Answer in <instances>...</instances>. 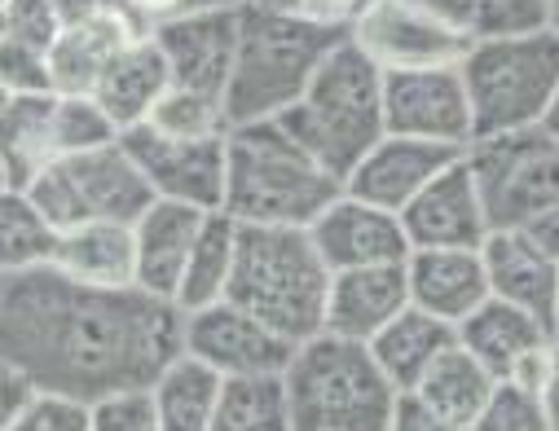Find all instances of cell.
Wrapping results in <instances>:
<instances>
[{"mask_svg": "<svg viewBox=\"0 0 559 431\" xmlns=\"http://www.w3.org/2000/svg\"><path fill=\"white\" fill-rule=\"evenodd\" d=\"M14 431H93L88 400L40 387V392L32 396V405L23 409V418L14 422Z\"/></svg>", "mask_w": 559, "mask_h": 431, "instance_id": "cell-39", "label": "cell"}, {"mask_svg": "<svg viewBox=\"0 0 559 431\" xmlns=\"http://www.w3.org/2000/svg\"><path fill=\"white\" fill-rule=\"evenodd\" d=\"M62 27H67V14L58 10V0H5V40L19 49L49 58Z\"/></svg>", "mask_w": 559, "mask_h": 431, "instance_id": "cell-37", "label": "cell"}, {"mask_svg": "<svg viewBox=\"0 0 559 431\" xmlns=\"http://www.w3.org/2000/svg\"><path fill=\"white\" fill-rule=\"evenodd\" d=\"M221 387H225V379L207 361H199L190 352L173 357L151 383L155 409H159V427L164 431H212Z\"/></svg>", "mask_w": 559, "mask_h": 431, "instance_id": "cell-28", "label": "cell"}, {"mask_svg": "<svg viewBox=\"0 0 559 431\" xmlns=\"http://www.w3.org/2000/svg\"><path fill=\"white\" fill-rule=\"evenodd\" d=\"M58 93H14L0 115V159H5L14 190H27L49 164H58Z\"/></svg>", "mask_w": 559, "mask_h": 431, "instance_id": "cell-27", "label": "cell"}, {"mask_svg": "<svg viewBox=\"0 0 559 431\" xmlns=\"http://www.w3.org/2000/svg\"><path fill=\"white\" fill-rule=\"evenodd\" d=\"M542 128L559 141V93H555V101H550V110H546V119H542Z\"/></svg>", "mask_w": 559, "mask_h": 431, "instance_id": "cell-47", "label": "cell"}, {"mask_svg": "<svg viewBox=\"0 0 559 431\" xmlns=\"http://www.w3.org/2000/svg\"><path fill=\"white\" fill-rule=\"evenodd\" d=\"M0 80H5L14 93H49L53 88L49 58H40L32 49H19L10 40H0Z\"/></svg>", "mask_w": 559, "mask_h": 431, "instance_id": "cell-40", "label": "cell"}, {"mask_svg": "<svg viewBox=\"0 0 559 431\" xmlns=\"http://www.w3.org/2000/svg\"><path fill=\"white\" fill-rule=\"evenodd\" d=\"M542 27L559 36V0H546V10H542Z\"/></svg>", "mask_w": 559, "mask_h": 431, "instance_id": "cell-46", "label": "cell"}, {"mask_svg": "<svg viewBox=\"0 0 559 431\" xmlns=\"http://www.w3.org/2000/svg\"><path fill=\"white\" fill-rule=\"evenodd\" d=\"M251 5H283V10H292V0H251Z\"/></svg>", "mask_w": 559, "mask_h": 431, "instance_id": "cell-50", "label": "cell"}, {"mask_svg": "<svg viewBox=\"0 0 559 431\" xmlns=\"http://www.w3.org/2000/svg\"><path fill=\"white\" fill-rule=\"evenodd\" d=\"M212 431H292L287 379L283 374H242L225 379Z\"/></svg>", "mask_w": 559, "mask_h": 431, "instance_id": "cell-31", "label": "cell"}, {"mask_svg": "<svg viewBox=\"0 0 559 431\" xmlns=\"http://www.w3.org/2000/svg\"><path fill=\"white\" fill-rule=\"evenodd\" d=\"M409 304L450 326L489 300V273L480 247H414L405 255Z\"/></svg>", "mask_w": 559, "mask_h": 431, "instance_id": "cell-18", "label": "cell"}, {"mask_svg": "<svg viewBox=\"0 0 559 431\" xmlns=\"http://www.w3.org/2000/svg\"><path fill=\"white\" fill-rule=\"evenodd\" d=\"M489 229H528L559 203V141L537 123L467 146Z\"/></svg>", "mask_w": 559, "mask_h": 431, "instance_id": "cell-8", "label": "cell"}, {"mask_svg": "<svg viewBox=\"0 0 559 431\" xmlns=\"http://www.w3.org/2000/svg\"><path fill=\"white\" fill-rule=\"evenodd\" d=\"M454 331H459V344L498 383H520V387H533L546 396V379H550V361H555V344H559L550 322L489 296Z\"/></svg>", "mask_w": 559, "mask_h": 431, "instance_id": "cell-12", "label": "cell"}, {"mask_svg": "<svg viewBox=\"0 0 559 431\" xmlns=\"http://www.w3.org/2000/svg\"><path fill=\"white\" fill-rule=\"evenodd\" d=\"M459 344V331L450 326V322H441V318H432V313H424V309H405V313H396L366 348H370V357H374V366L383 370V379L396 387V392H414L418 387V379H424L432 366H437V357L445 352V348H454Z\"/></svg>", "mask_w": 559, "mask_h": 431, "instance_id": "cell-26", "label": "cell"}, {"mask_svg": "<svg viewBox=\"0 0 559 431\" xmlns=\"http://www.w3.org/2000/svg\"><path fill=\"white\" fill-rule=\"evenodd\" d=\"M93 431H164L151 387H119L88 400Z\"/></svg>", "mask_w": 559, "mask_h": 431, "instance_id": "cell-38", "label": "cell"}, {"mask_svg": "<svg viewBox=\"0 0 559 431\" xmlns=\"http://www.w3.org/2000/svg\"><path fill=\"white\" fill-rule=\"evenodd\" d=\"M36 392H40L36 379L19 361L0 357V431H14V422L23 418V409L32 405Z\"/></svg>", "mask_w": 559, "mask_h": 431, "instance_id": "cell-41", "label": "cell"}, {"mask_svg": "<svg viewBox=\"0 0 559 431\" xmlns=\"http://www.w3.org/2000/svg\"><path fill=\"white\" fill-rule=\"evenodd\" d=\"M485 273H489V296L507 300L542 322L555 326L559 313V260L524 229H493L480 247ZM559 335V331H555Z\"/></svg>", "mask_w": 559, "mask_h": 431, "instance_id": "cell-19", "label": "cell"}, {"mask_svg": "<svg viewBox=\"0 0 559 431\" xmlns=\"http://www.w3.org/2000/svg\"><path fill=\"white\" fill-rule=\"evenodd\" d=\"M155 132L164 136H225L229 132V115H225V97L199 93V88H181L173 84L159 106L146 119Z\"/></svg>", "mask_w": 559, "mask_h": 431, "instance_id": "cell-33", "label": "cell"}, {"mask_svg": "<svg viewBox=\"0 0 559 431\" xmlns=\"http://www.w3.org/2000/svg\"><path fill=\"white\" fill-rule=\"evenodd\" d=\"M49 264L71 282L123 291V286H136V234L119 220H84L58 234Z\"/></svg>", "mask_w": 559, "mask_h": 431, "instance_id": "cell-24", "label": "cell"}, {"mask_svg": "<svg viewBox=\"0 0 559 431\" xmlns=\"http://www.w3.org/2000/svg\"><path fill=\"white\" fill-rule=\"evenodd\" d=\"M524 234H533V238H537V242H542V247H546V251L559 260V203H555V207H550V212H546L537 225H528Z\"/></svg>", "mask_w": 559, "mask_h": 431, "instance_id": "cell-44", "label": "cell"}, {"mask_svg": "<svg viewBox=\"0 0 559 431\" xmlns=\"http://www.w3.org/2000/svg\"><path fill=\"white\" fill-rule=\"evenodd\" d=\"M396 216L405 225L409 251L414 247H485V238L493 234L467 151L441 177H432Z\"/></svg>", "mask_w": 559, "mask_h": 431, "instance_id": "cell-14", "label": "cell"}, {"mask_svg": "<svg viewBox=\"0 0 559 431\" xmlns=\"http://www.w3.org/2000/svg\"><path fill=\"white\" fill-rule=\"evenodd\" d=\"M331 268L318 255L309 229L292 225H238V255L229 277V304L260 318L296 348L326 326Z\"/></svg>", "mask_w": 559, "mask_h": 431, "instance_id": "cell-3", "label": "cell"}, {"mask_svg": "<svg viewBox=\"0 0 559 431\" xmlns=\"http://www.w3.org/2000/svg\"><path fill=\"white\" fill-rule=\"evenodd\" d=\"M186 313L142 286H84L53 264L0 277V357L36 387L97 400L119 387H151L181 357Z\"/></svg>", "mask_w": 559, "mask_h": 431, "instance_id": "cell-1", "label": "cell"}, {"mask_svg": "<svg viewBox=\"0 0 559 431\" xmlns=\"http://www.w3.org/2000/svg\"><path fill=\"white\" fill-rule=\"evenodd\" d=\"M392 431H467V427L454 422V418H445L441 409H432L424 396L401 392L396 396V409H392Z\"/></svg>", "mask_w": 559, "mask_h": 431, "instance_id": "cell-42", "label": "cell"}, {"mask_svg": "<svg viewBox=\"0 0 559 431\" xmlns=\"http://www.w3.org/2000/svg\"><path fill=\"white\" fill-rule=\"evenodd\" d=\"M344 190L300 141L277 123H234L225 136V203L238 225L309 229Z\"/></svg>", "mask_w": 559, "mask_h": 431, "instance_id": "cell-2", "label": "cell"}, {"mask_svg": "<svg viewBox=\"0 0 559 431\" xmlns=\"http://www.w3.org/2000/svg\"><path fill=\"white\" fill-rule=\"evenodd\" d=\"M409 309V282L405 260L401 264H370V268H344L331 273L326 291V326L322 335L370 344L396 313Z\"/></svg>", "mask_w": 559, "mask_h": 431, "instance_id": "cell-20", "label": "cell"}, {"mask_svg": "<svg viewBox=\"0 0 559 431\" xmlns=\"http://www.w3.org/2000/svg\"><path fill=\"white\" fill-rule=\"evenodd\" d=\"M309 238L331 273L370 268V264H401L409 255V238L396 212H383L348 190H340L326 212L309 225Z\"/></svg>", "mask_w": 559, "mask_h": 431, "instance_id": "cell-16", "label": "cell"}, {"mask_svg": "<svg viewBox=\"0 0 559 431\" xmlns=\"http://www.w3.org/2000/svg\"><path fill=\"white\" fill-rule=\"evenodd\" d=\"M348 32L322 27L296 10L283 5H242V32H238V58L234 75L225 84V115L234 123H260L283 115L300 101L322 58L344 40Z\"/></svg>", "mask_w": 559, "mask_h": 431, "instance_id": "cell-4", "label": "cell"}, {"mask_svg": "<svg viewBox=\"0 0 559 431\" xmlns=\"http://www.w3.org/2000/svg\"><path fill=\"white\" fill-rule=\"evenodd\" d=\"M151 32H136L132 23L115 19V14H84L71 19L49 53V80L53 93H88L97 88L102 71L110 67V58L128 45V40H142Z\"/></svg>", "mask_w": 559, "mask_h": 431, "instance_id": "cell-25", "label": "cell"}, {"mask_svg": "<svg viewBox=\"0 0 559 431\" xmlns=\"http://www.w3.org/2000/svg\"><path fill=\"white\" fill-rule=\"evenodd\" d=\"M450 23H459L472 40L476 36H502V32H528L542 27L546 0H428Z\"/></svg>", "mask_w": 559, "mask_h": 431, "instance_id": "cell-34", "label": "cell"}, {"mask_svg": "<svg viewBox=\"0 0 559 431\" xmlns=\"http://www.w3.org/2000/svg\"><path fill=\"white\" fill-rule=\"evenodd\" d=\"M546 409H550V431H559V344H555V361L546 379Z\"/></svg>", "mask_w": 559, "mask_h": 431, "instance_id": "cell-45", "label": "cell"}, {"mask_svg": "<svg viewBox=\"0 0 559 431\" xmlns=\"http://www.w3.org/2000/svg\"><path fill=\"white\" fill-rule=\"evenodd\" d=\"M383 132L467 151L476 141V128H472V101H467L459 62L383 71Z\"/></svg>", "mask_w": 559, "mask_h": 431, "instance_id": "cell-11", "label": "cell"}, {"mask_svg": "<svg viewBox=\"0 0 559 431\" xmlns=\"http://www.w3.org/2000/svg\"><path fill=\"white\" fill-rule=\"evenodd\" d=\"M361 5L366 0H292L296 14H305V19L322 23V27H335V32H348L353 19L361 14Z\"/></svg>", "mask_w": 559, "mask_h": 431, "instance_id": "cell-43", "label": "cell"}, {"mask_svg": "<svg viewBox=\"0 0 559 431\" xmlns=\"http://www.w3.org/2000/svg\"><path fill=\"white\" fill-rule=\"evenodd\" d=\"M5 190H14V177H10V168H5V159H0V194Z\"/></svg>", "mask_w": 559, "mask_h": 431, "instance_id": "cell-49", "label": "cell"}, {"mask_svg": "<svg viewBox=\"0 0 559 431\" xmlns=\"http://www.w3.org/2000/svg\"><path fill=\"white\" fill-rule=\"evenodd\" d=\"M287 379L292 431H392L396 387L366 344L318 335L296 348Z\"/></svg>", "mask_w": 559, "mask_h": 431, "instance_id": "cell-6", "label": "cell"}, {"mask_svg": "<svg viewBox=\"0 0 559 431\" xmlns=\"http://www.w3.org/2000/svg\"><path fill=\"white\" fill-rule=\"evenodd\" d=\"M348 40L379 71L450 67L472 45V36L441 10H432L428 0H366L348 27Z\"/></svg>", "mask_w": 559, "mask_h": 431, "instance_id": "cell-9", "label": "cell"}, {"mask_svg": "<svg viewBox=\"0 0 559 431\" xmlns=\"http://www.w3.org/2000/svg\"><path fill=\"white\" fill-rule=\"evenodd\" d=\"M493 387H498V379H493L463 344H454V348H445V352L437 357V366H432L424 379H418L414 396H424V400H428L432 409H441L445 418L472 427V418L485 409V400H489Z\"/></svg>", "mask_w": 559, "mask_h": 431, "instance_id": "cell-30", "label": "cell"}, {"mask_svg": "<svg viewBox=\"0 0 559 431\" xmlns=\"http://www.w3.org/2000/svg\"><path fill=\"white\" fill-rule=\"evenodd\" d=\"M173 88V71H168V58L159 49L155 36H142V40H128L110 67L102 71L97 88H93V101L110 115V123L123 132V128H136L146 123L151 110L159 106V97Z\"/></svg>", "mask_w": 559, "mask_h": 431, "instance_id": "cell-23", "label": "cell"}, {"mask_svg": "<svg viewBox=\"0 0 559 431\" xmlns=\"http://www.w3.org/2000/svg\"><path fill=\"white\" fill-rule=\"evenodd\" d=\"M58 229L36 212L27 190L0 194V277H14L53 260Z\"/></svg>", "mask_w": 559, "mask_h": 431, "instance_id": "cell-32", "label": "cell"}, {"mask_svg": "<svg viewBox=\"0 0 559 431\" xmlns=\"http://www.w3.org/2000/svg\"><path fill=\"white\" fill-rule=\"evenodd\" d=\"M463 151L459 146H437V141H418V136H396L383 132L374 146L366 151V159L348 172L344 190L383 207V212H401L418 190L432 177H441Z\"/></svg>", "mask_w": 559, "mask_h": 431, "instance_id": "cell-17", "label": "cell"}, {"mask_svg": "<svg viewBox=\"0 0 559 431\" xmlns=\"http://www.w3.org/2000/svg\"><path fill=\"white\" fill-rule=\"evenodd\" d=\"M181 348L199 361H207L221 379H242V374H283L296 357V344L269 331L260 318L247 309L221 300L207 309L186 313Z\"/></svg>", "mask_w": 559, "mask_h": 431, "instance_id": "cell-13", "label": "cell"}, {"mask_svg": "<svg viewBox=\"0 0 559 431\" xmlns=\"http://www.w3.org/2000/svg\"><path fill=\"white\" fill-rule=\"evenodd\" d=\"M203 220H207V212L186 207V203H168V199H155L146 207V216L132 225V234H136V286H142V291L177 304V286H181V273H186V260L194 251Z\"/></svg>", "mask_w": 559, "mask_h": 431, "instance_id": "cell-22", "label": "cell"}, {"mask_svg": "<svg viewBox=\"0 0 559 431\" xmlns=\"http://www.w3.org/2000/svg\"><path fill=\"white\" fill-rule=\"evenodd\" d=\"M80 207L88 220H119V225H136L146 216V207L155 203L151 181L142 177L136 159L123 151V141L115 136L110 146H97L88 155H71L62 159Z\"/></svg>", "mask_w": 559, "mask_h": 431, "instance_id": "cell-21", "label": "cell"}, {"mask_svg": "<svg viewBox=\"0 0 559 431\" xmlns=\"http://www.w3.org/2000/svg\"><path fill=\"white\" fill-rule=\"evenodd\" d=\"M467 431H550L546 396L520 383H498Z\"/></svg>", "mask_w": 559, "mask_h": 431, "instance_id": "cell-36", "label": "cell"}, {"mask_svg": "<svg viewBox=\"0 0 559 431\" xmlns=\"http://www.w3.org/2000/svg\"><path fill=\"white\" fill-rule=\"evenodd\" d=\"M555 331H559V313H555Z\"/></svg>", "mask_w": 559, "mask_h": 431, "instance_id": "cell-52", "label": "cell"}, {"mask_svg": "<svg viewBox=\"0 0 559 431\" xmlns=\"http://www.w3.org/2000/svg\"><path fill=\"white\" fill-rule=\"evenodd\" d=\"M0 40H5V0H0Z\"/></svg>", "mask_w": 559, "mask_h": 431, "instance_id": "cell-51", "label": "cell"}, {"mask_svg": "<svg viewBox=\"0 0 559 431\" xmlns=\"http://www.w3.org/2000/svg\"><path fill=\"white\" fill-rule=\"evenodd\" d=\"M10 101H14V88H10L5 80H0V115H5V106H10Z\"/></svg>", "mask_w": 559, "mask_h": 431, "instance_id": "cell-48", "label": "cell"}, {"mask_svg": "<svg viewBox=\"0 0 559 431\" xmlns=\"http://www.w3.org/2000/svg\"><path fill=\"white\" fill-rule=\"evenodd\" d=\"M225 136H164L151 123L119 132L123 151L136 159L155 199L199 212H221L225 203Z\"/></svg>", "mask_w": 559, "mask_h": 431, "instance_id": "cell-10", "label": "cell"}, {"mask_svg": "<svg viewBox=\"0 0 559 431\" xmlns=\"http://www.w3.org/2000/svg\"><path fill=\"white\" fill-rule=\"evenodd\" d=\"M472 128L480 136H502L537 128L559 93V36L546 27L476 36L459 58Z\"/></svg>", "mask_w": 559, "mask_h": 431, "instance_id": "cell-7", "label": "cell"}, {"mask_svg": "<svg viewBox=\"0 0 559 431\" xmlns=\"http://www.w3.org/2000/svg\"><path fill=\"white\" fill-rule=\"evenodd\" d=\"M58 159L71 155H88L97 146H110L119 136V128L110 123V115L88 97V93H58Z\"/></svg>", "mask_w": 559, "mask_h": 431, "instance_id": "cell-35", "label": "cell"}, {"mask_svg": "<svg viewBox=\"0 0 559 431\" xmlns=\"http://www.w3.org/2000/svg\"><path fill=\"white\" fill-rule=\"evenodd\" d=\"M238 32H242V5L229 10H190L168 23H159L151 36L159 40L173 84L199 88L212 97H225V84L234 75L238 58Z\"/></svg>", "mask_w": 559, "mask_h": 431, "instance_id": "cell-15", "label": "cell"}, {"mask_svg": "<svg viewBox=\"0 0 559 431\" xmlns=\"http://www.w3.org/2000/svg\"><path fill=\"white\" fill-rule=\"evenodd\" d=\"M234 255H238V220L229 212H207V220L194 238V251L186 260L181 286H177V309L181 313L221 304L229 296Z\"/></svg>", "mask_w": 559, "mask_h": 431, "instance_id": "cell-29", "label": "cell"}, {"mask_svg": "<svg viewBox=\"0 0 559 431\" xmlns=\"http://www.w3.org/2000/svg\"><path fill=\"white\" fill-rule=\"evenodd\" d=\"M273 119L283 123L335 181H348V172L383 136V71L344 36L322 58V67L313 71L300 101Z\"/></svg>", "mask_w": 559, "mask_h": 431, "instance_id": "cell-5", "label": "cell"}]
</instances>
